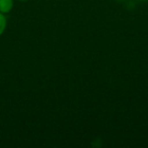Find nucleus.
<instances>
[{
	"mask_svg": "<svg viewBox=\"0 0 148 148\" xmlns=\"http://www.w3.org/2000/svg\"><path fill=\"white\" fill-rule=\"evenodd\" d=\"M116 1H119V2H122V1H125V0H116Z\"/></svg>",
	"mask_w": 148,
	"mask_h": 148,
	"instance_id": "obj_5",
	"label": "nucleus"
},
{
	"mask_svg": "<svg viewBox=\"0 0 148 148\" xmlns=\"http://www.w3.org/2000/svg\"><path fill=\"white\" fill-rule=\"evenodd\" d=\"M138 1H142V2H146V1H148V0H138Z\"/></svg>",
	"mask_w": 148,
	"mask_h": 148,
	"instance_id": "obj_4",
	"label": "nucleus"
},
{
	"mask_svg": "<svg viewBox=\"0 0 148 148\" xmlns=\"http://www.w3.org/2000/svg\"><path fill=\"white\" fill-rule=\"evenodd\" d=\"M7 27V19L5 17V14L0 12V37L4 34Z\"/></svg>",
	"mask_w": 148,
	"mask_h": 148,
	"instance_id": "obj_2",
	"label": "nucleus"
},
{
	"mask_svg": "<svg viewBox=\"0 0 148 148\" xmlns=\"http://www.w3.org/2000/svg\"><path fill=\"white\" fill-rule=\"evenodd\" d=\"M17 1H21V2H25V1H29V0H17Z\"/></svg>",
	"mask_w": 148,
	"mask_h": 148,
	"instance_id": "obj_3",
	"label": "nucleus"
},
{
	"mask_svg": "<svg viewBox=\"0 0 148 148\" xmlns=\"http://www.w3.org/2000/svg\"><path fill=\"white\" fill-rule=\"evenodd\" d=\"M14 6V0H0V12L7 14L12 10Z\"/></svg>",
	"mask_w": 148,
	"mask_h": 148,
	"instance_id": "obj_1",
	"label": "nucleus"
}]
</instances>
